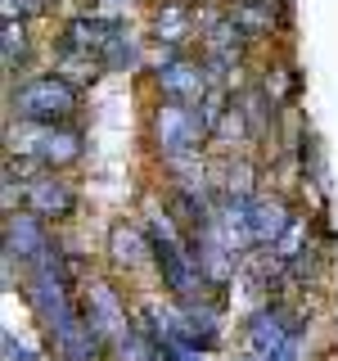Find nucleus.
Listing matches in <instances>:
<instances>
[{
  "label": "nucleus",
  "mask_w": 338,
  "mask_h": 361,
  "mask_svg": "<svg viewBox=\"0 0 338 361\" xmlns=\"http://www.w3.org/2000/svg\"><path fill=\"white\" fill-rule=\"evenodd\" d=\"M199 14L185 5V0H163L154 9V41L158 45H172V50H185V41L194 37Z\"/></svg>",
  "instance_id": "obj_11"
},
{
  "label": "nucleus",
  "mask_w": 338,
  "mask_h": 361,
  "mask_svg": "<svg viewBox=\"0 0 338 361\" xmlns=\"http://www.w3.org/2000/svg\"><path fill=\"white\" fill-rule=\"evenodd\" d=\"M82 312L90 316V325H95L108 343H118V338H127L135 330V316L127 312V302L118 298V289H113L108 280H86L82 285Z\"/></svg>",
  "instance_id": "obj_6"
},
{
  "label": "nucleus",
  "mask_w": 338,
  "mask_h": 361,
  "mask_svg": "<svg viewBox=\"0 0 338 361\" xmlns=\"http://www.w3.org/2000/svg\"><path fill=\"white\" fill-rule=\"evenodd\" d=\"M234 361H253V357H248V353H244V357H234Z\"/></svg>",
  "instance_id": "obj_21"
},
{
  "label": "nucleus",
  "mask_w": 338,
  "mask_h": 361,
  "mask_svg": "<svg viewBox=\"0 0 338 361\" xmlns=\"http://www.w3.org/2000/svg\"><path fill=\"white\" fill-rule=\"evenodd\" d=\"M54 73H59L68 86H86V82H95V77L104 73V63H99L95 54H86V50H68V45H59Z\"/></svg>",
  "instance_id": "obj_14"
},
{
  "label": "nucleus",
  "mask_w": 338,
  "mask_h": 361,
  "mask_svg": "<svg viewBox=\"0 0 338 361\" xmlns=\"http://www.w3.org/2000/svg\"><path fill=\"white\" fill-rule=\"evenodd\" d=\"M50 353L59 361H108V338L90 325L86 312H77L68 325L50 334Z\"/></svg>",
  "instance_id": "obj_8"
},
{
  "label": "nucleus",
  "mask_w": 338,
  "mask_h": 361,
  "mask_svg": "<svg viewBox=\"0 0 338 361\" xmlns=\"http://www.w3.org/2000/svg\"><path fill=\"white\" fill-rule=\"evenodd\" d=\"M293 226V212L280 195H253V240L257 248H275V240Z\"/></svg>",
  "instance_id": "obj_12"
},
{
  "label": "nucleus",
  "mask_w": 338,
  "mask_h": 361,
  "mask_svg": "<svg viewBox=\"0 0 338 361\" xmlns=\"http://www.w3.org/2000/svg\"><path fill=\"white\" fill-rule=\"evenodd\" d=\"M9 149L27 158L32 172H59V167L77 163L86 149V135L73 127H37V122H18V131H9Z\"/></svg>",
  "instance_id": "obj_2"
},
{
  "label": "nucleus",
  "mask_w": 338,
  "mask_h": 361,
  "mask_svg": "<svg viewBox=\"0 0 338 361\" xmlns=\"http://www.w3.org/2000/svg\"><path fill=\"white\" fill-rule=\"evenodd\" d=\"M32 41H27V18H5V37H0V54H5V73H18L27 59Z\"/></svg>",
  "instance_id": "obj_16"
},
{
  "label": "nucleus",
  "mask_w": 338,
  "mask_h": 361,
  "mask_svg": "<svg viewBox=\"0 0 338 361\" xmlns=\"http://www.w3.org/2000/svg\"><path fill=\"white\" fill-rule=\"evenodd\" d=\"M154 145L158 154H163V163H172V158H199V149L212 140L208 122H203V109L199 104H176V99H163V104L154 109Z\"/></svg>",
  "instance_id": "obj_3"
},
{
  "label": "nucleus",
  "mask_w": 338,
  "mask_h": 361,
  "mask_svg": "<svg viewBox=\"0 0 338 361\" xmlns=\"http://www.w3.org/2000/svg\"><path fill=\"white\" fill-rule=\"evenodd\" d=\"M104 5H108V9H122V5H127V0H104Z\"/></svg>",
  "instance_id": "obj_20"
},
{
  "label": "nucleus",
  "mask_w": 338,
  "mask_h": 361,
  "mask_svg": "<svg viewBox=\"0 0 338 361\" xmlns=\"http://www.w3.org/2000/svg\"><path fill=\"white\" fill-rule=\"evenodd\" d=\"M154 82L163 90V99H176V104H203L212 95L208 63L189 59L185 50H172V45L154 50Z\"/></svg>",
  "instance_id": "obj_4"
},
{
  "label": "nucleus",
  "mask_w": 338,
  "mask_h": 361,
  "mask_svg": "<svg viewBox=\"0 0 338 361\" xmlns=\"http://www.w3.org/2000/svg\"><path fill=\"white\" fill-rule=\"evenodd\" d=\"M275 5H284V0H234L230 18L248 32V41H257L275 32Z\"/></svg>",
  "instance_id": "obj_13"
},
{
  "label": "nucleus",
  "mask_w": 338,
  "mask_h": 361,
  "mask_svg": "<svg viewBox=\"0 0 338 361\" xmlns=\"http://www.w3.org/2000/svg\"><path fill=\"white\" fill-rule=\"evenodd\" d=\"M270 361H307V325H302V330L293 334V338H289V343L280 348V353L270 357Z\"/></svg>",
  "instance_id": "obj_17"
},
{
  "label": "nucleus",
  "mask_w": 338,
  "mask_h": 361,
  "mask_svg": "<svg viewBox=\"0 0 338 361\" xmlns=\"http://www.w3.org/2000/svg\"><path fill=\"white\" fill-rule=\"evenodd\" d=\"M23 203H27V212H37L50 226V221H63L77 212V190H73V180H63L54 172H37L23 185Z\"/></svg>",
  "instance_id": "obj_7"
},
{
  "label": "nucleus",
  "mask_w": 338,
  "mask_h": 361,
  "mask_svg": "<svg viewBox=\"0 0 338 361\" xmlns=\"http://www.w3.org/2000/svg\"><path fill=\"white\" fill-rule=\"evenodd\" d=\"M99 63H104V73H135V68L144 63V50H140V41H135L131 32H122V37H113L104 45Z\"/></svg>",
  "instance_id": "obj_15"
},
{
  "label": "nucleus",
  "mask_w": 338,
  "mask_h": 361,
  "mask_svg": "<svg viewBox=\"0 0 338 361\" xmlns=\"http://www.w3.org/2000/svg\"><path fill=\"white\" fill-rule=\"evenodd\" d=\"M122 32H127V23H122L118 14H77V18H68L59 45H68V50H86V54L99 59L104 45L113 37H122Z\"/></svg>",
  "instance_id": "obj_9"
},
{
  "label": "nucleus",
  "mask_w": 338,
  "mask_h": 361,
  "mask_svg": "<svg viewBox=\"0 0 338 361\" xmlns=\"http://www.w3.org/2000/svg\"><path fill=\"white\" fill-rule=\"evenodd\" d=\"M54 244L50 240V231H45V221L37 217V212H9L5 217V276H14V262L27 271V267H37L45 253H54Z\"/></svg>",
  "instance_id": "obj_5"
},
{
  "label": "nucleus",
  "mask_w": 338,
  "mask_h": 361,
  "mask_svg": "<svg viewBox=\"0 0 338 361\" xmlns=\"http://www.w3.org/2000/svg\"><path fill=\"white\" fill-rule=\"evenodd\" d=\"M77 104H82V90L68 86L59 73L27 77L9 90V113L18 122H37V127H63L77 113Z\"/></svg>",
  "instance_id": "obj_1"
},
{
  "label": "nucleus",
  "mask_w": 338,
  "mask_h": 361,
  "mask_svg": "<svg viewBox=\"0 0 338 361\" xmlns=\"http://www.w3.org/2000/svg\"><path fill=\"white\" fill-rule=\"evenodd\" d=\"M45 9H50V0H5V18H32Z\"/></svg>",
  "instance_id": "obj_19"
},
{
  "label": "nucleus",
  "mask_w": 338,
  "mask_h": 361,
  "mask_svg": "<svg viewBox=\"0 0 338 361\" xmlns=\"http://www.w3.org/2000/svg\"><path fill=\"white\" fill-rule=\"evenodd\" d=\"M108 257H113V267H118V271H140V267H149V262H154V240H149V231L118 221V226L108 231Z\"/></svg>",
  "instance_id": "obj_10"
},
{
  "label": "nucleus",
  "mask_w": 338,
  "mask_h": 361,
  "mask_svg": "<svg viewBox=\"0 0 338 361\" xmlns=\"http://www.w3.org/2000/svg\"><path fill=\"white\" fill-rule=\"evenodd\" d=\"M0 353H5V361H37V353H32L27 343H18L14 330H5V334H0Z\"/></svg>",
  "instance_id": "obj_18"
}]
</instances>
